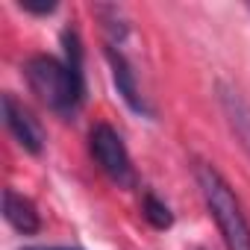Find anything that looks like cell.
Instances as JSON below:
<instances>
[{
  "label": "cell",
  "mask_w": 250,
  "mask_h": 250,
  "mask_svg": "<svg viewBox=\"0 0 250 250\" xmlns=\"http://www.w3.org/2000/svg\"><path fill=\"white\" fill-rule=\"evenodd\" d=\"M145 218L156 227V229H168L174 224V215L171 209L156 197V194H145Z\"/></svg>",
  "instance_id": "ba28073f"
},
{
  "label": "cell",
  "mask_w": 250,
  "mask_h": 250,
  "mask_svg": "<svg viewBox=\"0 0 250 250\" xmlns=\"http://www.w3.org/2000/svg\"><path fill=\"white\" fill-rule=\"evenodd\" d=\"M65 42V59L56 56H33L24 68L27 83L33 94L56 115L71 118L85 97V80H83V50L74 30L62 33Z\"/></svg>",
  "instance_id": "6da1fadb"
},
{
  "label": "cell",
  "mask_w": 250,
  "mask_h": 250,
  "mask_svg": "<svg viewBox=\"0 0 250 250\" xmlns=\"http://www.w3.org/2000/svg\"><path fill=\"white\" fill-rule=\"evenodd\" d=\"M218 100H221V109H224V118L229 124V130L235 133L244 153L250 156V103L232 85H218Z\"/></svg>",
  "instance_id": "8992f818"
},
{
  "label": "cell",
  "mask_w": 250,
  "mask_h": 250,
  "mask_svg": "<svg viewBox=\"0 0 250 250\" xmlns=\"http://www.w3.org/2000/svg\"><path fill=\"white\" fill-rule=\"evenodd\" d=\"M21 9L33 12V15H50L56 9V3H30V0H21Z\"/></svg>",
  "instance_id": "9c48e42d"
},
{
  "label": "cell",
  "mask_w": 250,
  "mask_h": 250,
  "mask_svg": "<svg viewBox=\"0 0 250 250\" xmlns=\"http://www.w3.org/2000/svg\"><path fill=\"white\" fill-rule=\"evenodd\" d=\"M88 153H91L94 165L118 188H133L136 186V168H133L130 150H127V145H124V139L115 127L97 121L88 130Z\"/></svg>",
  "instance_id": "3957f363"
},
{
  "label": "cell",
  "mask_w": 250,
  "mask_h": 250,
  "mask_svg": "<svg viewBox=\"0 0 250 250\" xmlns=\"http://www.w3.org/2000/svg\"><path fill=\"white\" fill-rule=\"evenodd\" d=\"M197 186H200V194L206 200L209 215L215 218V224L221 229L227 250H250V221H247L235 191L221 177V171L209 162H200L197 165Z\"/></svg>",
  "instance_id": "7a4b0ae2"
},
{
  "label": "cell",
  "mask_w": 250,
  "mask_h": 250,
  "mask_svg": "<svg viewBox=\"0 0 250 250\" xmlns=\"http://www.w3.org/2000/svg\"><path fill=\"white\" fill-rule=\"evenodd\" d=\"M106 56H109V68H112L115 88H118V94L124 97V103H127L133 112H139V115H153V109L147 106V100H145V94H142V88H139L136 71H133L130 59L124 56L121 44H112V42H109V47H106Z\"/></svg>",
  "instance_id": "5b68a950"
},
{
  "label": "cell",
  "mask_w": 250,
  "mask_h": 250,
  "mask_svg": "<svg viewBox=\"0 0 250 250\" xmlns=\"http://www.w3.org/2000/svg\"><path fill=\"white\" fill-rule=\"evenodd\" d=\"M3 121H6V130L12 133V139L33 156H39L44 150V130L42 124L33 118V112L15 100V94H3Z\"/></svg>",
  "instance_id": "277c9868"
},
{
  "label": "cell",
  "mask_w": 250,
  "mask_h": 250,
  "mask_svg": "<svg viewBox=\"0 0 250 250\" xmlns=\"http://www.w3.org/2000/svg\"><path fill=\"white\" fill-rule=\"evenodd\" d=\"M3 218L24 235H33L42 229V218H39V209L30 197L18 194L15 188H6L3 191Z\"/></svg>",
  "instance_id": "52a82bcc"
},
{
  "label": "cell",
  "mask_w": 250,
  "mask_h": 250,
  "mask_svg": "<svg viewBox=\"0 0 250 250\" xmlns=\"http://www.w3.org/2000/svg\"><path fill=\"white\" fill-rule=\"evenodd\" d=\"M24 250H80V247H59V244H50V247H24Z\"/></svg>",
  "instance_id": "30bf717a"
}]
</instances>
